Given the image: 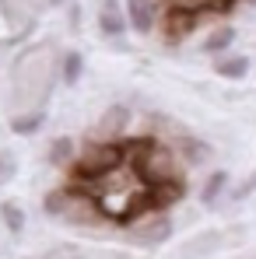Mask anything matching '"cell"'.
<instances>
[{"label":"cell","mask_w":256,"mask_h":259,"mask_svg":"<svg viewBox=\"0 0 256 259\" xmlns=\"http://www.w3.org/2000/svg\"><path fill=\"white\" fill-rule=\"evenodd\" d=\"M256 193V172L249 175V179H246V182H239V186H235V193H232V196H235V200H246V196H253Z\"/></svg>","instance_id":"ac0fdd59"},{"label":"cell","mask_w":256,"mask_h":259,"mask_svg":"<svg viewBox=\"0 0 256 259\" xmlns=\"http://www.w3.org/2000/svg\"><path fill=\"white\" fill-rule=\"evenodd\" d=\"M46 259H85V256H78V252H70V249H60V252H49Z\"/></svg>","instance_id":"44dd1931"},{"label":"cell","mask_w":256,"mask_h":259,"mask_svg":"<svg viewBox=\"0 0 256 259\" xmlns=\"http://www.w3.org/2000/svg\"><path fill=\"white\" fill-rule=\"evenodd\" d=\"M98 25H102V32L105 35H120L123 32V11H120V0H105L102 4V11H98Z\"/></svg>","instance_id":"ba28073f"},{"label":"cell","mask_w":256,"mask_h":259,"mask_svg":"<svg viewBox=\"0 0 256 259\" xmlns=\"http://www.w3.org/2000/svg\"><path fill=\"white\" fill-rule=\"evenodd\" d=\"M169 235H172V224L165 217H158V221H151V224H140V231H130V238H133L137 245H162Z\"/></svg>","instance_id":"8992f818"},{"label":"cell","mask_w":256,"mask_h":259,"mask_svg":"<svg viewBox=\"0 0 256 259\" xmlns=\"http://www.w3.org/2000/svg\"><path fill=\"white\" fill-rule=\"evenodd\" d=\"M182 147H186V154H190V158H193V161H200V158H204V154H207V147H197V140H186V144H182Z\"/></svg>","instance_id":"ffe728a7"},{"label":"cell","mask_w":256,"mask_h":259,"mask_svg":"<svg viewBox=\"0 0 256 259\" xmlns=\"http://www.w3.org/2000/svg\"><path fill=\"white\" fill-rule=\"evenodd\" d=\"M78 189H85L91 203L98 207V214L109 221H133L148 214V182L130 161H120L116 168H109L105 175L91 179Z\"/></svg>","instance_id":"6da1fadb"},{"label":"cell","mask_w":256,"mask_h":259,"mask_svg":"<svg viewBox=\"0 0 256 259\" xmlns=\"http://www.w3.org/2000/svg\"><path fill=\"white\" fill-rule=\"evenodd\" d=\"M127 11H130V21H133L137 32H151V25H155L151 0H127Z\"/></svg>","instance_id":"9c48e42d"},{"label":"cell","mask_w":256,"mask_h":259,"mask_svg":"<svg viewBox=\"0 0 256 259\" xmlns=\"http://www.w3.org/2000/svg\"><path fill=\"white\" fill-rule=\"evenodd\" d=\"M214 70H217L221 77H228V81H239V77L249 74V60H246V56H225V60L214 63Z\"/></svg>","instance_id":"30bf717a"},{"label":"cell","mask_w":256,"mask_h":259,"mask_svg":"<svg viewBox=\"0 0 256 259\" xmlns=\"http://www.w3.org/2000/svg\"><path fill=\"white\" fill-rule=\"evenodd\" d=\"M4 221H7L11 231H21V228H25V214H21L18 207H11V203H4Z\"/></svg>","instance_id":"2e32d148"},{"label":"cell","mask_w":256,"mask_h":259,"mask_svg":"<svg viewBox=\"0 0 256 259\" xmlns=\"http://www.w3.org/2000/svg\"><path fill=\"white\" fill-rule=\"evenodd\" d=\"M253 4H256V0H253Z\"/></svg>","instance_id":"7402d4cb"},{"label":"cell","mask_w":256,"mask_h":259,"mask_svg":"<svg viewBox=\"0 0 256 259\" xmlns=\"http://www.w3.org/2000/svg\"><path fill=\"white\" fill-rule=\"evenodd\" d=\"M217 245H221V235H217V231H204V235H197V238H190V242L182 245V259L211 256Z\"/></svg>","instance_id":"52a82bcc"},{"label":"cell","mask_w":256,"mask_h":259,"mask_svg":"<svg viewBox=\"0 0 256 259\" xmlns=\"http://www.w3.org/2000/svg\"><path fill=\"white\" fill-rule=\"evenodd\" d=\"M11 175H14V158H11L7 151H0V186H4Z\"/></svg>","instance_id":"d6986e66"},{"label":"cell","mask_w":256,"mask_h":259,"mask_svg":"<svg viewBox=\"0 0 256 259\" xmlns=\"http://www.w3.org/2000/svg\"><path fill=\"white\" fill-rule=\"evenodd\" d=\"M225 182H228V175L225 172H211V179L204 182V189H200V196H204V203H214L217 196H221V189H225Z\"/></svg>","instance_id":"4fadbf2b"},{"label":"cell","mask_w":256,"mask_h":259,"mask_svg":"<svg viewBox=\"0 0 256 259\" xmlns=\"http://www.w3.org/2000/svg\"><path fill=\"white\" fill-rule=\"evenodd\" d=\"M70 151H74V144H70V140H53V151H49V158L60 165V161H67V158H70Z\"/></svg>","instance_id":"e0dca14e"},{"label":"cell","mask_w":256,"mask_h":259,"mask_svg":"<svg viewBox=\"0 0 256 259\" xmlns=\"http://www.w3.org/2000/svg\"><path fill=\"white\" fill-rule=\"evenodd\" d=\"M46 123L43 109H35V112H25V116H18V119H11V130L14 133H35V130Z\"/></svg>","instance_id":"7c38bea8"},{"label":"cell","mask_w":256,"mask_h":259,"mask_svg":"<svg viewBox=\"0 0 256 259\" xmlns=\"http://www.w3.org/2000/svg\"><path fill=\"white\" fill-rule=\"evenodd\" d=\"M46 210L56 214V217H67V221H74V224H91V221L102 217L85 189H60V193H49Z\"/></svg>","instance_id":"7a4b0ae2"},{"label":"cell","mask_w":256,"mask_h":259,"mask_svg":"<svg viewBox=\"0 0 256 259\" xmlns=\"http://www.w3.org/2000/svg\"><path fill=\"white\" fill-rule=\"evenodd\" d=\"M182 193H186L182 179H165V182L148 186V210H165L175 200H182Z\"/></svg>","instance_id":"277c9868"},{"label":"cell","mask_w":256,"mask_h":259,"mask_svg":"<svg viewBox=\"0 0 256 259\" xmlns=\"http://www.w3.org/2000/svg\"><path fill=\"white\" fill-rule=\"evenodd\" d=\"M81 67H85V63H81V53H67V56H63V81L74 84V81L81 77Z\"/></svg>","instance_id":"9a60e30c"},{"label":"cell","mask_w":256,"mask_h":259,"mask_svg":"<svg viewBox=\"0 0 256 259\" xmlns=\"http://www.w3.org/2000/svg\"><path fill=\"white\" fill-rule=\"evenodd\" d=\"M102 133H123L127 130V109H120V105H113L109 112H105V119L98 123Z\"/></svg>","instance_id":"8fae6325"},{"label":"cell","mask_w":256,"mask_h":259,"mask_svg":"<svg viewBox=\"0 0 256 259\" xmlns=\"http://www.w3.org/2000/svg\"><path fill=\"white\" fill-rule=\"evenodd\" d=\"M193 21H197V11H190V7H182V4H172L169 21H165V32H169V39H182V35H190Z\"/></svg>","instance_id":"5b68a950"},{"label":"cell","mask_w":256,"mask_h":259,"mask_svg":"<svg viewBox=\"0 0 256 259\" xmlns=\"http://www.w3.org/2000/svg\"><path fill=\"white\" fill-rule=\"evenodd\" d=\"M232 39H235V32H232V28H221V32H214L211 39L204 42V53H221V49L232 46Z\"/></svg>","instance_id":"5bb4252c"},{"label":"cell","mask_w":256,"mask_h":259,"mask_svg":"<svg viewBox=\"0 0 256 259\" xmlns=\"http://www.w3.org/2000/svg\"><path fill=\"white\" fill-rule=\"evenodd\" d=\"M120 161H123V144H91L74 168V179H78V186H85L91 179L105 175L109 168H116Z\"/></svg>","instance_id":"3957f363"}]
</instances>
